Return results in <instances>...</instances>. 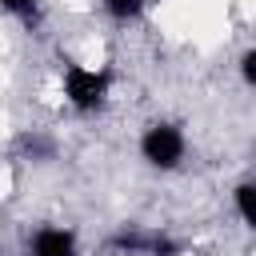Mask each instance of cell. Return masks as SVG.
Segmentation results:
<instances>
[{"label":"cell","instance_id":"5","mask_svg":"<svg viewBox=\"0 0 256 256\" xmlns=\"http://www.w3.org/2000/svg\"><path fill=\"white\" fill-rule=\"evenodd\" d=\"M236 212H240V220L256 232V184H240V188H236Z\"/></svg>","mask_w":256,"mask_h":256},{"label":"cell","instance_id":"3","mask_svg":"<svg viewBox=\"0 0 256 256\" xmlns=\"http://www.w3.org/2000/svg\"><path fill=\"white\" fill-rule=\"evenodd\" d=\"M108 244L120 248V252H140V256H176V252H180L176 240H168V236H160V232H132V228L116 232Z\"/></svg>","mask_w":256,"mask_h":256},{"label":"cell","instance_id":"4","mask_svg":"<svg viewBox=\"0 0 256 256\" xmlns=\"http://www.w3.org/2000/svg\"><path fill=\"white\" fill-rule=\"evenodd\" d=\"M28 252L32 256H76V236L68 232V228H40L36 236H32V244H28Z\"/></svg>","mask_w":256,"mask_h":256},{"label":"cell","instance_id":"6","mask_svg":"<svg viewBox=\"0 0 256 256\" xmlns=\"http://www.w3.org/2000/svg\"><path fill=\"white\" fill-rule=\"evenodd\" d=\"M104 8H108V16H116V20H136V16L144 12V0H104Z\"/></svg>","mask_w":256,"mask_h":256},{"label":"cell","instance_id":"7","mask_svg":"<svg viewBox=\"0 0 256 256\" xmlns=\"http://www.w3.org/2000/svg\"><path fill=\"white\" fill-rule=\"evenodd\" d=\"M0 8L20 16V20H28V24H36V0H0Z\"/></svg>","mask_w":256,"mask_h":256},{"label":"cell","instance_id":"1","mask_svg":"<svg viewBox=\"0 0 256 256\" xmlns=\"http://www.w3.org/2000/svg\"><path fill=\"white\" fill-rule=\"evenodd\" d=\"M112 72L108 68H84V64H64V96L76 112H96L108 96Z\"/></svg>","mask_w":256,"mask_h":256},{"label":"cell","instance_id":"8","mask_svg":"<svg viewBox=\"0 0 256 256\" xmlns=\"http://www.w3.org/2000/svg\"><path fill=\"white\" fill-rule=\"evenodd\" d=\"M240 76H244V84H252V88H256V48L240 56Z\"/></svg>","mask_w":256,"mask_h":256},{"label":"cell","instance_id":"2","mask_svg":"<svg viewBox=\"0 0 256 256\" xmlns=\"http://www.w3.org/2000/svg\"><path fill=\"white\" fill-rule=\"evenodd\" d=\"M140 156L152 168H176L184 160V132L176 124H152L140 136Z\"/></svg>","mask_w":256,"mask_h":256}]
</instances>
